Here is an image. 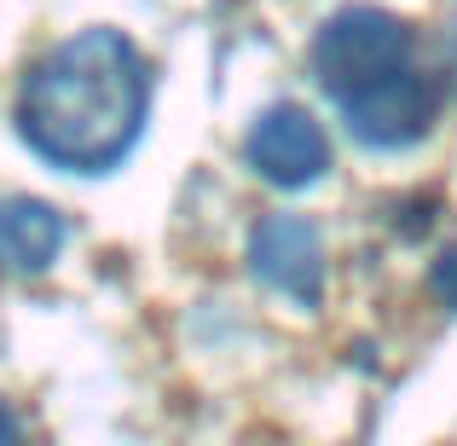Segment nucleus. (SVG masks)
<instances>
[{
  "label": "nucleus",
  "instance_id": "nucleus-3",
  "mask_svg": "<svg viewBox=\"0 0 457 446\" xmlns=\"http://www.w3.org/2000/svg\"><path fill=\"white\" fill-rule=\"evenodd\" d=\"M249 168L284 191H302L330 168V139H324V128L312 122L302 105H278L249 134Z\"/></svg>",
  "mask_w": 457,
  "mask_h": 446
},
{
  "label": "nucleus",
  "instance_id": "nucleus-7",
  "mask_svg": "<svg viewBox=\"0 0 457 446\" xmlns=\"http://www.w3.org/2000/svg\"><path fill=\"white\" fill-rule=\"evenodd\" d=\"M18 435H23V424L6 412V400H0V441H18Z\"/></svg>",
  "mask_w": 457,
  "mask_h": 446
},
{
  "label": "nucleus",
  "instance_id": "nucleus-1",
  "mask_svg": "<svg viewBox=\"0 0 457 446\" xmlns=\"http://www.w3.org/2000/svg\"><path fill=\"white\" fill-rule=\"evenodd\" d=\"M151 70L116 29H87L23 76L18 134L53 168L104 174L145 134Z\"/></svg>",
  "mask_w": 457,
  "mask_h": 446
},
{
  "label": "nucleus",
  "instance_id": "nucleus-5",
  "mask_svg": "<svg viewBox=\"0 0 457 446\" xmlns=\"http://www.w3.org/2000/svg\"><path fill=\"white\" fill-rule=\"evenodd\" d=\"M64 238H70V226L53 203L0 198V267L6 273H23V279L46 273L58 261V249H64Z\"/></svg>",
  "mask_w": 457,
  "mask_h": 446
},
{
  "label": "nucleus",
  "instance_id": "nucleus-2",
  "mask_svg": "<svg viewBox=\"0 0 457 446\" xmlns=\"http://www.w3.org/2000/svg\"><path fill=\"white\" fill-rule=\"evenodd\" d=\"M312 70L359 146L405 151L435 128V76L417 64V41L394 12L342 6L312 41Z\"/></svg>",
  "mask_w": 457,
  "mask_h": 446
},
{
  "label": "nucleus",
  "instance_id": "nucleus-4",
  "mask_svg": "<svg viewBox=\"0 0 457 446\" xmlns=\"http://www.w3.org/2000/svg\"><path fill=\"white\" fill-rule=\"evenodd\" d=\"M249 261H255V273L278 296L302 301V307H319L324 244H319V226L312 221H302V215H272V221H261L255 244H249Z\"/></svg>",
  "mask_w": 457,
  "mask_h": 446
},
{
  "label": "nucleus",
  "instance_id": "nucleus-6",
  "mask_svg": "<svg viewBox=\"0 0 457 446\" xmlns=\"http://www.w3.org/2000/svg\"><path fill=\"white\" fill-rule=\"evenodd\" d=\"M435 296L457 313V249H446V256L435 261Z\"/></svg>",
  "mask_w": 457,
  "mask_h": 446
}]
</instances>
